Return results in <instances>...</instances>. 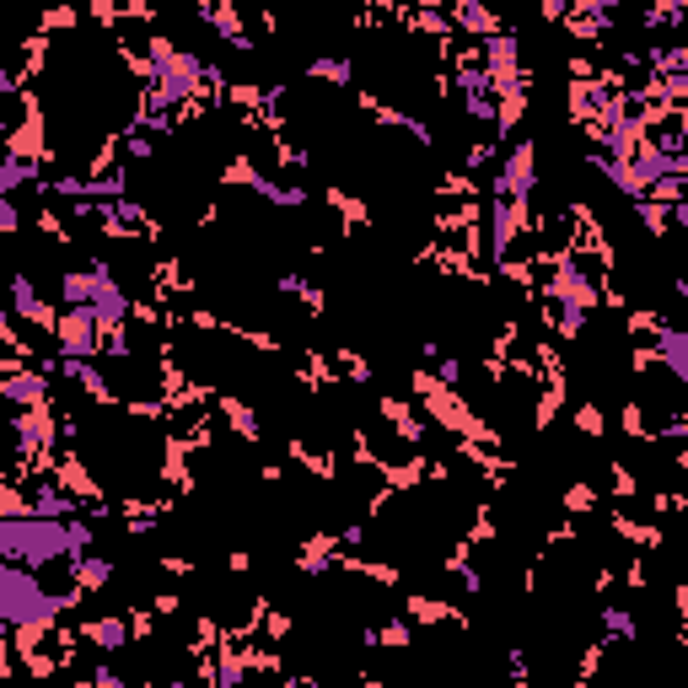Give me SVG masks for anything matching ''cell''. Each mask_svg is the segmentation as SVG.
<instances>
[{
    "label": "cell",
    "instance_id": "cell-1",
    "mask_svg": "<svg viewBox=\"0 0 688 688\" xmlns=\"http://www.w3.org/2000/svg\"><path fill=\"white\" fill-rule=\"evenodd\" d=\"M0 559H22V565H70V527L65 516H0Z\"/></svg>",
    "mask_w": 688,
    "mask_h": 688
},
{
    "label": "cell",
    "instance_id": "cell-8",
    "mask_svg": "<svg viewBox=\"0 0 688 688\" xmlns=\"http://www.w3.org/2000/svg\"><path fill=\"white\" fill-rule=\"evenodd\" d=\"M17 226H22V210H17V205H11V199H6V194H0V232H6V237H11V232H17Z\"/></svg>",
    "mask_w": 688,
    "mask_h": 688
},
{
    "label": "cell",
    "instance_id": "cell-3",
    "mask_svg": "<svg viewBox=\"0 0 688 688\" xmlns=\"http://www.w3.org/2000/svg\"><path fill=\"white\" fill-rule=\"evenodd\" d=\"M81 640H86V645H97V651H124V645H129V624H124V619L81 624Z\"/></svg>",
    "mask_w": 688,
    "mask_h": 688
},
{
    "label": "cell",
    "instance_id": "cell-7",
    "mask_svg": "<svg viewBox=\"0 0 688 688\" xmlns=\"http://www.w3.org/2000/svg\"><path fill=\"white\" fill-rule=\"evenodd\" d=\"M307 76H312V81H339V86H350L355 65H350V60H312Z\"/></svg>",
    "mask_w": 688,
    "mask_h": 688
},
{
    "label": "cell",
    "instance_id": "cell-4",
    "mask_svg": "<svg viewBox=\"0 0 688 688\" xmlns=\"http://www.w3.org/2000/svg\"><path fill=\"white\" fill-rule=\"evenodd\" d=\"M602 640H635V613L624 602H602Z\"/></svg>",
    "mask_w": 688,
    "mask_h": 688
},
{
    "label": "cell",
    "instance_id": "cell-5",
    "mask_svg": "<svg viewBox=\"0 0 688 688\" xmlns=\"http://www.w3.org/2000/svg\"><path fill=\"white\" fill-rule=\"evenodd\" d=\"M22 183H33V162H27L22 151H11V156H0V194H11V189H22Z\"/></svg>",
    "mask_w": 688,
    "mask_h": 688
},
{
    "label": "cell",
    "instance_id": "cell-6",
    "mask_svg": "<svg viewBox=\"0 0 688 688\" xmlns=\"http://www.w3.org/2000/svg\"><path fill=\"white\" fill-rule=\"evenodd\" d=\"M33 511L38 516H70L76 506H70V495H60L54 484H38V490H33Z\"/></svg>",
    "mask_w": 688,
    "mask_h": 688
},
{
    "label": "cell",
    "instance_id": "cell-2",
    "mask_svg": "<svg viewBox=\"0 0 688 688\" xmlns=\"http://www.w3.org/2000/svg\"><path fill=\"white\" fill-rule=\"evenodd\" d=\"M533 140H522L506 162H500V178H495V194L500 199H516V205H527L533 199V183H538V172H533Z\"/></svg>",
    "mask_w": 688,
    "mask_h": 688
}]
</instances>
